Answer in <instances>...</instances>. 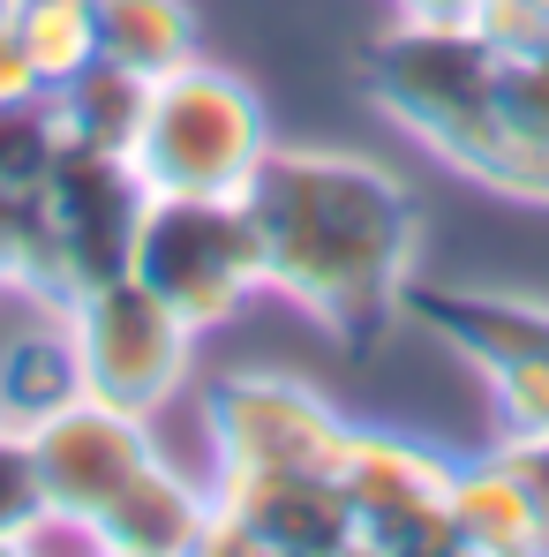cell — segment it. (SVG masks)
Instances as JSON below:
<instances>
[{
	"label": "cell",
	"mask_w": 549,
	"mask_h": 557,
	"mask_svg": "<svg viewBox=\"0 0 549 557\" xmlns=\"http://www.w3.org/2000/svg\"><path fill=\"white\" fill-rule=\"evenodd\" d=\"M15 30H23V53L46 76V91L98 61V0H38L15 15Z\"/></svg>",
	"instance_id": "cell-17"
},
{
	"label": "cell",
	"mask_w": 549,
	"mask_h": 557,
	"mask_svg": "<svg viewBox=\"0 0 549 557\" xmlns=\"http://www.w3.org/2000/svg\"><path fill=\"white\" fill-rule=\"evenodd\" d=\"M354 414L294 370H226L203 392V474H332Z\"/></svg>",
	"instance_id": "cell-6"
},
{
	"label": "cell",
	"mask_w": 549,
	"mask_h": 557,
	"mask_svg": "<svg viewBox=\"0 0 549 557\" xmlns=\"http://www.w3.org/2000/svg\"><path fill=\"white\" fill-rule=\"evenodd\" d=\"M332 482L354 512V550L362 557H459L452 520H445V482H452V453L407 437V430H376L354 422Z\"/></svg>",
	"instance_id": "cell-7"
},
{
	"label": "cell",
	"mask_w": 549,
	"mask_h": 557,
	"mask_svg": "<svg viewBox=\"0 0 549 557\" xmlns=\"http://www.w3.org/2000/svg\"><path fill=\"white\" fill-rule=\"evenodd\" d=\"M61 324H68L84 392L105 399V407L144 414V422H159L188 392V376H196V332L136 272L76 286L61 301Z\"/></svg>",
	"instance_id": "cell-5"
},
{
	"label": "cell",
	"mask_w": 549,
	"mask_h": 557,
	"mask_svg": "<svg viewBox=\"0 0 549 557\" xmlns=\"http://www.w3.org/2000/svg\"><path fill=\"white\" fill-rule=\"evenodd\" d=\"M196 53V0H98V61L159 84Z\"/></svg>",
	"instance_id": "cell-16"
},
{
	"label": "cell",
	"mask_w": 549,
	"mask_h": 557,
	"mask_svg": "<svg viewBox=\"0 0 549 557\" xmlns=\"http://www.w3.org/2000/svg\"><path fill=\"white\" fill-rule=\"evenodd\" d=\"M535 8H549V0H535Z\"/></svg>",
	"instance_id": "cell-27"
},
{
	"label": "cell",
	"mask_w": 549,
	"mask_h": 557,
	"mask_svg": "<svg viewBox=\"0 0 549 557\" xmlns=\"http://www.w3.org/2000/svg\"><path fill=\"white\" fill-rule=\"evenodd\" d=\"M53 121L46 106H8L0 113V182H23V174H46L53 166Z\"/></svg>",
	"instance_id": "cell-20"
},
{
	"label": "cell",
	"mask_w": 549,
	"mask_h": 557,
	"mask_svg": "<svg viewBox=\"0 0 549 557\" xmlns=\"http://www.w3.org/2000/svg\"><path fill=\"white\" fill-rule=\"evenodd\" d=\"M144 91H151L144 76L113 69V61H91L84 76H68V84L46 91L53 144H68V151H121V159H128L136 121H144Z\"/></svg>",
	"instance_id": "cell-15"
},
{
	"label": "cell",
	"mask_w": 549,
	"mask_h": 557,
	"mask_svg": "<svg viewBox=\"0 0 549 557\" xmlns=\"http://www.w3.org/2000/svg\"><path fill=\"white\" fill-rule=\"evenodd\" d=\"M128 272L144 278L188 332H219L234 324L249 301L272 294L264 278V242L241 196H151Z\"/></svg>",
	"instance_id": "cell-4"
},
{
	"label": "cell",
	"mask_w": 549,
	"mask_h": 557,
	"mask_svg": "<svg viewBox=\"0 0 549 557\" xmlns=\"http://www.w3.org/2000/svg\"><path fill=\"white\" fill-rule=\"evenodd\" d=\"M362 91L384 121H399L429 159H445L452 174L549 203V151L520 144L504 128V98H497V53L474 30H414L391 23L362 61Z\"/></svg>",
	"instance_id": "cell-2"
},
{
	"label": "cell",
	"mask_w": 549,
	"mask_h": 557,
	"mask_svg": "<svg viewBox=\"0 0 549 557\" xmlns=\"http://www.w3.org/2000/svg\"><path fill=\"white\" fill-rule=\"evenodd\" d=\"M504 557H549V550H504Z\"/></svg>",
	"instance_id": "cell-25"
},
{
	"label": "cell",
	"mask_w": 549,
	"mask_h": 557,
	"mask_svg": "<svg viewBox=\"0 0 549 557\" xmlns=\"http://www.w3.org/2000/svg\"><path fill=\"white\" fill-rule=\"evenodd\" d=\"M445 520L459 557H504V550H549V505L504 445L459 453L445 482Z\"/></svg>",
	"instance_id": "cell-10"
},
{
	"label": "cell",
	"mask_w": 549,
	"mask_h": 557,
	"mask_svg": "<svg viewBox=\"0 0 549 557\" xmlns=\"http://www.w3.org/2000/svg\"><path fill=\"white\" fill-rule=\"evenodd\" d=\"M30 437V460H38V482H46V505L68 512V520H98L121 482L159 453V422L128 414V407H105V399H68L61 414H46Z\"/></svg>",
	"instance_id": "cell-8"
},
{
	"label": "cell",
	"mask_w": 549,
	"mask_h": 557,
	"mask_svg": "<svg viewBox=\"0 0 549 557\" xmlns=\"http://www.w3.org/2000/svg\"><path fill=\"white\" fill-rule=\"evenodd\" d=\"M497 98H504V128L520 144H542L549 151V46L497 61Z\"/></svg>",
	"instance_id": "cell-18"
},
{
	"label": "cell",
	"mask_w": 549,
	"mask_h": 557,
	"mask_svg": "<svg viewBox=\"0 0 549 557\" xmlns=\"http://www.w3.org/2000/svg\"><path fill=\"white\" fill-rule=\"evenodd\" d=\"M46 512V482H38V460H30V437L0 422V535L23 543V528Z\"/></svg>",
	"instance_id": "cell-19"
},
{
	"label": "cell",
	"mask_w": 549,
	"mask_h": 557,
	"mask_svg": "<svg viewBox=\"0 0 549 557\" xmlns=\"http://www.w3.org/2000/svg\"><path fill=\"white\" fill-rule=\"evenodd\" d=\"M211 520V474L196 467L188 474L182 460H166V445L121 482V497L98 512V543L105 550H128V557H188L196 535Z\"/></svg>",
	"instance_id": "cell-11"
},
{
	"label": "cell",
	"mask_w": 549,
	"mask_h": 557,
	"mask_svg": "<svg viewBox=\"0 0 549 557\" xmlns=\"http://www.w3.org/2000/svg\"><path fill=\"white\" fill-rule=\"evenodd\" d=\"M272 106L264 91L196 53L174 76H159L144 91V121L128 144V166L151 196H249L257 166L272 159Z\"/></svg>",
	"instance_id": "cell-3"
},
{
	"label": "cell",
	"mask_w": 549,
	"mask_h": 557,
	"mask_svg": "<svg viewBox=\"0 0 549 557\" xmlns=\"http://www.w3.org/2000/svg\"><path fill=\"white\" fill-rule=\"evenodd\" d=\"M0 286L30 309H61L76 294L61 234H53V203H46V174L0 182Z\"/></svg>",
	"instance_id": "cell-14"
},
{
	"label": "cell",
	"mask_w": 549,
	"mask_h": 557,
	"mask_svg": "<svg viewBox=\"0 0 549 557\" xmlns=\"http://www.w3.org/2000/svg\"><path fill=\"white\" fill-rule=\"evenodd\" d=\"M8 106H46V76L30 69L23 30H15V15L0 8V113H8Z\"/></svg>",
	"instance_id": "cell-21"
},
{
	"label": "cell",
	"mask_w": 549,
	"mask_h": 557,
	"mask_svg": "<svg viewBox=\"0 0 549 557\" xmlns=\"http://www.w3.org/2000/svg\"><path fill=\"white\" fill-rule=\"evenodd\" d=\"M68 399H84L68 324H61V309H30L23 301V324L0 332V422L8 430H38Z\"/></svg>",
	"instance_id": "cell-13"
},
{
	"label": "cell",
	"mask_w": 549,
	"mask_h": 557,
	"mask_svg": "<svg viewBox=\"0 0 549 557\" xmlns=\"http://www.w3.org/2000/svg\"><path fill=\"white\" fill-rule=\"evenodd\" d=\"M264 557H354V550H264Z\"/></svg>",
	"instance_id": "cell-23"
},
{
	"label": "cell",
	"mask_w": 549,
	"mask_h": 557,
	"mask_svg": "<svg viewBox=\"0 0 549 557\" xmlns=\"http://www.w3.org/2000/svg\"><path fill=\"white\" fill-rule=\"evenodd\" d=\"M241 203L264 242L272 301H294L309 324L354 347L407 317L422 272V203L391 166L354 151L272 144Z\"/></svg>",
	"instance_id": "cell-1"
},
{
	"label": "cell",
	"mask_w": 549,
	"mask_h": 557,
	"mask_svg": "<svg viewBox=\"0 0 549 557\" xmlns=\"http://www.w3.org/2000/svg\"><path fill=\"white\" fill-rule=\"evenodd\" d=\"M0 301H15V294H8V286H0Z\"/></svg>",
	"instance_id": "cell-26"
},
{
	"label": "cell",
	"mask_w": 549,
	"mask_h": 557,
	"mask_svg": "<svg viewBox=\"0 0 549 557\" xmlns=\"http://www.w3.org/2000/svg\"><path fill=\"white\" fill-rule=\"evenodd\" d=\"M219 505L249 520L264 550H354V512L332 474H249V482H211Z\"/></svg>",
	"instance_id": "cell-12"
},
{
	"label": "cell",
	"mask_w": 549,
	"mask_h": 557,
	"mask_svg": "<svg viewBox=\"0 0 549 557\" xmlns=\"http://www.w3.org/2000/svg\"><path fill=\"white\" fill-rule=\"evenodd\" d=\"M0 557H23V543H15V535H0Z\"/></svg>",
	"instance_id": "cell-24"
},
{
	"label": "cell",
	"mask_w": 549,
	"mask_h": 557,
	"mask_svg": "<svg viewBox=\"0 0 549 557\" xmlns=\"http://www.w3.org/2000/svg\"><path fill=\"white\" fill-rule=\"evenodd\" d=\"M482 0H391V23H414V30H474Z\"/></svg>",
	"instance_id": "cell-22"
},
{
	"label": "cell",
	"mask_w": 549,
	"mask_h": 557,
	"mask_svg": "<svg viewBox=\"0 0 549 557\" xmlns=\"http://www.w3.org/2000/svg\"><path fill=\"white\" fill-rule=\"evenodd\" d=\"M46 203H53V234H61V257H68L76 286L128 272L151 188L136 182V166L121 151H68L61 144L53 166H46Z\"/></svg>",
	"instance_id": "cell-9"
}]
</instances>
